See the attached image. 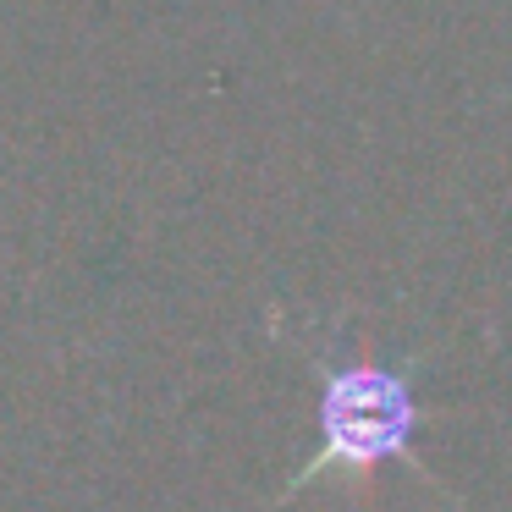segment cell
I'll return each instance as SVG.
<instances>
[{
    "mask_svg": "<svg viewBox=\"0 0 512 512\" xmlns=\"http://www.w3.org/2000/svg\"><path fill=\"white\" fill-rule=\"evenodd\" d=\"M419 430H424V408L402 369H386L375 358H325L320 364V446L287 479L281 501L298 496L314 479H369L386 463H408L419 474H430L419 463V452H413Z\"/></svg>",
    "mask_w": 512,
    "mask_h": 512,
    "instance_id": "obj_1",
    "label": "cell"
}]
</instances>
